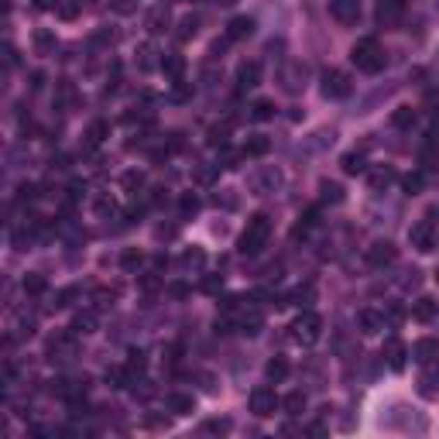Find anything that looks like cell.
<instances>
[{
	"label": "cell",
	"instance_id": "6da1fadb",
	"mask_svg": "<svg viewBox=\"0 0 439 439\" xmlns=\"http://www.w3.org/2000/svg\"><path fill=\"white\" fill-rule=\"evenodd\" d=\"M268 237H271V216L268 213H254L247 220V227L240 230V240H237V251L244 258H254L268 247Z\"/></svg>",
	"mask_w": 439,
	"mask_h": 439
},
{
	"label": "cell",
	"instance_id": "7a4b0ae2",
	"mask_svg": "<svg viewBox=\"0 0 439 439\" xmlns=\"http://www.w3.org/2000/svg\"><path fill=\"white\" fill-rule=\"evenodd\" d=\"M350 62L357 66L360 73H367V76H374V73H381L385 69V48L378 45V38H357L354 41V48H350Z\"/></svg>",
	"mask_w": 439,
	"mask_h": 439
},
{
	"label": "cell",
	"instance_id": "3957f363",
	"mask_svg": "<svg viewBox=\"0 0 439 439\" xmlns=\"http://www.w3.org/2000/svg\"><path fill=\"white\" fill-rule=\"evenodd\" d=\"M80 333H55L52 340H48V347H45V357L52 360V364H69L73 357H80V340H76Z\"/></svg>",
	"mask_w": 439,
	"mask_h": 439
},
{
	"label": "cell",
	"instance_id": "277c9868",
	"mask_svg": "<svg viewBox=\"0 0 439 439\" xmlns=\"http://www.w3.org/2000/svg\"><path fill=\"white\" fill-rule=\"evenodd\" d=\"M322 336V320L316 316V313H299L295 316V322H292V340L295 343H302V347H313L316 340Z\"/></svg>",
	"mask_w": 439,
	"mask_h": 439
},
{
	"label": "cell",
	"instance_id": "5b68a950",
	"mask_svg": "<svg viewBox=\"0 0 439 439\" xmlns=\"http://www.w3.org/2000/svg\"><path fill=\"white\" fill-rule=\"evenodd\" d=\"M320 89H322L326 100H347L354 86H350V76H347V73H340V69H326L322 80H320Z\"/></svg>",
	"mask_w": 439,
	"mask_h": 439
},
{
	"label": "cell",
	"instance_id": "8992f818",
	"mask_svg": "<svg viewBox=\"0 0 439 439\" xmlns=\"http://www.w3.org/2000/svg\"><path fill=\"white\" fill-rule=\"evenodd\" d=\"M281 405V399L275 395V388H268V385H258L254 392H251V412L258 415V419H268V415H275V408Z\"/></svg>",
	"mask_w": 439,
	"mask_h": 439
},
{
	"label": "cell",
	"instance_id": "52a82bcc",
	"mask_svg": "<svg viewBox=\"0 0 439 439\" xmlns=\"http://www.w3.org/2000/svg\"><path fill=\"white\" fill-rule=\"evenodd\" d=\"M408 244L419 251V254H429L433 247H436V223L426 216V220H419L412 230H408Z\"/></svg>",
	"mask_w": 439,
	"mask_h": 439
},
{
	"label": "cell",
	"instance_id": "ba28073f",
	"mask_svg": "<svg viewBox=\"0 0 439 439\" xmlns=\"http://www.w3.org/2000/svg\"><path fill=\"white\" fill-rule=\"evenodd\" d=\"M364 258H367V265L371 268H388V265H395V258H399V251H395V244L392 240H374L367 251H364Z\"/></svg>",
	"mask_w": 439,
	"mask_h": 439
},
{
	"label": "cell",
	"instance_id": "9c48e42d",
	"mask_svg": "<svg viewBox=\"0 0 439 439\" xmlns=\"http://www.w3.org/2000/svg\"><path fill=\"white\" fill-rule=\"evenodd\" d=\"M281 182V172L278 168H258V172H251L247 175V186H251V193H258V196H265V193H275Z\"/></svg>",
	"mask_w": 439,
	"mask_h": 439
},
{
	"label": "cell",
	"instance_id": "30bf717a",
	"mask_svg": "<svg viewBox=\"0 0 439 439\" xmlns=\"http://www.w3.org/2000/svg\"><path fill=\"white\" fill-rule=\"evenodd\" d=\"M381 357H385V364H388L392 371H405V364H408V357H412V350L401 343L399 336H388V340H385Z\"/></svg>",
	"mask_w": 439,
	"mask_h": 439
},
{
	"label": "cell",
	"instance_id": "8fae6325",
	"mask_svg": "<svg viewBox=\"0 0 439 439\" xmlns=\"http://www.w3.org/2000/svg\"><path fill=\"white\" fill-rule=\"evenodd\" d=\"M374 17H378L381 28H399L401 17H405V0H381Z\"/></svg>",
	"mask_w": 439,
	"mask_h": 439
},
{
	"label": "cell",
	"instance_id": "7c38bea8",
	"mask_svg": "<svg viewBox=\"0 0 439 439\" xmlns=\"http://www.w3.org/2000/svg\"><path fill=\"white\" fill-rule=\"evenodd\" d=\"M329 14L340 24H357L360 21V0H329Z\"/></svg>",
	"mask_w": 439,
	"mask_h": 439
},
{
	"label": "cell",
	"instance_id": "4fadbf2b",
	"mask_svg": "<svg viewBox=\"0 0 439 439\" xmlns=\"http://www.w3.org/2000/svg\"><path fill=\"white\" fill-rule=\"evenodd\" d=\"M261 82V62H240L237 66V89L240 93H247V89H254Z\"/></svg>",
	"mask_w": 439,
	"mask_h": 439
},
{
	"label": "cell",
	"instance_id": "5bb4252c",
	"mask_svg": "<svg viewBox=\"0 0 439 439\" xmlns=\"http://www.w3.org/2000/svg\"><path fill=\"white\" fill-rule=\"evenodd\" d=\"M436 357H439V340L436 336H422V340L412 343V360H419V364H433Z\"/></svg>",
	"mask_w": 439,
	"mask_h": 439
},
{
	"label": "cell",
	"instance_id": "9a60e30c",
	"mask_svg": "<svg viewBox=\"0 0 439 439\" xmlns=\"http://www.w3.org/2000/svg\"><path fill=\"white\" fill-rule=\"evenodd\" d=\"M281 86H285L288 93H299V89H306V69H302L299 62H288V66L281 69Z\"/></svg>",
	"mask_w": 439,
	"mask_h": 439
},
{
	"label": "cell",
	"instance_id": "2e32d148",
	"mask_svg": "<svg viewBox=\"0 0 439 439\" xmlns=\"http://www.w3.org/2000/svg\"><path fill=\"white\" fill-rule=\"evenodd\" d=\"M254 35V17H247V14H240V17H230V24H227V41H244Z\"/></svg>",
	"mask_w": 439,
	"mask_h": 439
},
{
	"label": "cell",
	"instance_id": "e0dca14e",
	"mask_svg": "<svg viewBox=\"0 0 439 439\" xmlns=\"http://www.w3.org/2000/svg\"><path fill=\"white\" fill-rule=\"evenodd\" d=\"M165 405H168V412H175V415H193V412H196V399L186 395V392H168Z\"/></svg>",
	"mask_w": 439,
	"mask_h": 439
},
{
	"label": "cell",
	"instance_id": "ac0fdd59",
	"mask_svg": "<svg viewBox=\"0 0 439 439\" xmlns=\"http://www.w3.org/2000/svg\"><path fill=\"white\" fill-rule=\"evenodd\" d=\"M69 329H73V333H80V336L96 333V329H100V316H96V309H82V313H76V320H73Z\"/></svg>",
	"mask_w": 439,
	"mask_h": 439
},
{
	"label": "cell",
	"instance_id": "d6986e66",
	"mask_svg": "<svg viewBox=\"0 0 439 439\" xmlns=\"http://www.w3.org/2000/svg\"><path fill=\"white\" fill-rule=\"evenodd\" d=\"M161 52L151 45V41H144V45H137V69H144V73H151V69H161Z\"/></svg>",
	"mask_w": 439,
	"mask_h": 439
},
{
	"label": "cell",
	"instance_id": "ffe728a7",
	"mask_svg": "<svg viewBox=\"0 0 439 439\" xmlns=\"http://www.w3.org/2000/svg\"><path fill=\"white\" fill-rule=\"evenodd\" d=\"M271 151V137L268 134H251L247 141H244V155L247 158H261V155H268Z\"/></svg>",
	"mask_w": 439,
	"mask_h": 439
},
{
	"label": "cell",
	"instance_id": "44dd1931",
	"mask_svg": "<svg viewBox=\"0 0 439 439\" xmlns=\"http://www.w3.org/2000/svg\"><path fill=\"white\" fill-rule=\"evenodd\" d=\"M161 73H165L172 82H179L182 80V73H186V59L175 55V52H172V55H161Z\"/></svg>",
	"mask_w": 439,
	"mask_h": 439
},
{
	"label": "cell",
	"instance_id": "7402d4cb",
	"mask_svg": "<svg viewBox=\"0 0 439 439\" xmlns=\"http://www.w3.org/2000/svg\"><path fill=\"white\" fill-rule=\"evenodd\" d=\"M419 165H422V172H439V144L436 141H426V144L419 148Z\"/></svg>",
	"mask_w": 439,
	"mask_h": 439
},
{
	"label": "cell",
	"instance_id": "603a6c76",
	"mask_svg": "<svg viewBox=\"0 0 439 439\" xmlns=\"http://www.w3.org/2000/svg\"><path fill=\"white\" fill-rule=\"evenodd\" d=\"M168 21H172L168 7L158 3V7H151V14H148V21H144V24H148V31H151V35H161V31L168 28Z\"/></svg>",
	"mask_w": 439,
	"mask_h": 439
},
{
	"label": "cell",
	"instance_id": "cb8c5ba5",
	"mask_svg": "<svg viewBox=\"0 0 439 439\" xmlns=\"http://www.w3.org/2000/svg\"><path fill=\"white\" fill-rule=\"evenodd\" d=\"M107 137H110V124L107 120H93L89 131H86V148H100Z\"/></svg>",
	"mask_w": 439,
	"mask_h": 439
},
{
	"label": "cell",
	"instance_id": "d4e9b609",
	"mask_svg": "<svg viewBox=\"0 0 439 439\" xmlns=\"http://www.w3.org/2000/svg\"><path fill=\"white\" fill-rule=\"evenodd\" d=\"M357 326H360V333H381L385 329V316L364 309V313H357Z\"/></svg>",
	"mask_w": 439,
	"mask_h": 439
},
{
	"label": "cell",
	"instance_id": "484cf974",
	"mask_svg": "<svg viewBox=\"0 0 439 439\" xmlns=\"http://www.w3.org/2000/svg\"><path fill=\"white\" fill-rule=\"evenodd\" d=\"M265 378L271 381V385H281L285 378H288V360L285 357H271L265 364Z\"/></svg>",
	"mask_w": 439,
	"mask_h": 439
},
{
	"label": "cell",
	"instance_id": "4316f807",
	"mask_svg": "<svg viewBox=\"0 0 439 439\" xmlns=\"http://www.w3.org/2000/svg\"><path fill=\"white\" fill-rule=\"evenodd\" d=\"M316 227H320V209H306V213L299 216V227H295V240L309 237V234H313Z\"/></svg>",
	"mask_w": 439,
	"mask_h": 439
},
{
	"label": "cell",
	"instance_id": "83f0119b",
	"mask_svg": "<svg viewBox=\"0 0 439 439\" xmlns=\"http://www.w3.org/2000/svg\"><path fill=\"white\" fill-rule=\"evenodd\" d=\"M436 313H439V306L433 302V299H426V295L412 306V316H415L419 322H433V320H436Z\"/></svg>",
	"mask_w": 439,
	"mask_h": 439
},
{
	"label": "cell",
	"instance_id": "f1b7e54d",
	"mask_svg": "<svg viewBox=\"0 0 439 439\" xmlns=\"http://www.w3.org/2000/svg\"><path fill=\"white\" fill-rule=\"evenodd\" d=\"M415 110H412V107H395V110H392V127H399V131H412V127H415Z\"/></svg>",
	"mask_w": 439,
	"mask_h": 439
},
{
	"label": "cell",
	"instance_id": "f546056e",
	"mask_svg": "<svg viewBox=\"0 0 439 439\" xmlns=\"http://www.w3.org/2000/svg\"><path fill=\"white\" fill-rule=\"evenodd\" d=\"M340 165H343V172H347V175H364V172H367V161H364V155H360V151L343 155V161H340Z\"/></svg>",
	"mask_w": 439,
	"mask_h": 439
},
{
	"label": "cell",
	"instance_id": "4dcf8cb0",
	"mask_svg": "<svg viewBox=\"0 0 439 439\" xmlns=\"http://www.w3.org/2000/svg\"><path fill=\"white\" fill-rule=\"evenodd\" d=\"M202 265H206V254H202L200 247H189V251L182 254V268H186V271H200Z\"/></svg>",
	"mask_w": 439,
	"mask_h": 439
},
{
	"label": "cell",
	"instance_id": "1f68e13d",
	"mask_svg": "<svg viewBox=\"0 0 439 439\" xmlns=\"http://www.w3.org/2000/svg\"><path fill=\"white\" fill-rule=\"evenodd\" d=\"M320 200L322 202H333V206H336V202H343V186H340V182H322V186H320Z\"/></svg>",
	"mask_w": 439,
	"mask_h": 439
},
{
	"label": "cell",
	"instance_id": "d6a6232c",
	"mask_svg": "<svg viewBox=\"0 0 439 439\" xmlns=\"http://www.w3.org/2000/svg\"><path fill=\"white\" fill-rule=\"evenodd\" d=\"M275 117V103L271 100H254L251 103V120H271Z\"/></svg>",
	"mask_w": 439,
	"mask_h": 439
},
{
	"label": "cell",
	"instance_id": "836d02e7",
	"mask_svg": "<svg viewBox=\"0 0 439 439\" xmlns=\"http://www.w3.org/2000/svg\"><path fill=\"white\" fill-rule=\"evenodd\" d=\"M35 48H38V55H55V35L52 31H35Z\"/></svg>",
	"mask_w": 439,
	"mask_h": 439
},
{
	"label": "cell",
	"instance_id": "e575fe53",
	"mask_svg": "<svg viewBox=\"0 0 439 439\" xmlns=\"http://www.w3.org/2000/svg\"><path fill=\"white\" fill-rule=\"evenodd\" d=\"M281 408H285L288 415H302V408H306V395H302V392H292L288 399L281 401Z\"/></svg>",
	"mask_w": 439,
	"mask_h": 439
},
{
	"label": "cell",
	"instance_id": "d590c367",
	"mask_svg": "<svg viewBox=\"0 0 439 439\" xmlns=\"http://www.w3.org/2000/svg\"><path fill=\"white\" fill-rule=\"evenodd\" d=\"M200 196L196 193H182V200H179V209H182V216H196L200 213Z\"/></svg>",
	"mask_w": 439,
	"mask_h": 439
},
{
	"label": "cell",
	"instance_id": "8d00e7d4",
	"mask_svg": "<svg viewBox=\"0 0 439 439\" xmlns=\"http://www.w3.org/2000/svg\"><path fill=\"white\" fill-rule=\"evenodd\" d=\"M196 31H200V17H182V21H179V31H175V35H179V41H189L193 35H196Z\"/></svg>",
	"mask_w": 439,
	"mask_h": 439
},
{
	"label": "cell",
	"instance_id": "74e56055",
	"mask_svg": "<svg viewBox=\"0 0 439 439\" xmlns=\"http://www.w3.org/2000/svg\"><path fill=\"white\" fill-rule=\"evenodd\" d=\"M388 182H395V172H392V168H374V172H371V189H385Z\"/></svg>",
	"mask_w": 439,
	"mask_h": 439
},
{
	"label": "cell",
	"instance_id": "f35d334b",
	"mask_svg": "<svg viewBox=\"0 0 439 439\" xmlns=\"http://www.w3.org/2000/svg\"><path fill=\"white\" fill-rule=\"evenodd\" d=\"M202 433L206 436H223V433H230V419H209V422H202Z\"/></svg>",
	"mask_w": 439,
	"mask_h": 439
},
{
	"label": "cell",
	"instance_id": "ab89813d",
	"mask_svg": "<svg viewBox=\"0 0 439 439\" xmlns=\"http://www.w3.org/2000/svg\"><path fill=\"white\" fill-rule=\"evenodd\" d=\"M45 288H48L45 275H24V292H28V295H41Z\"/></svg>",
	"mask_w": 439,
	"mask_h": 439
},
{
	"label": "cell",
	"instance_id": "60d3db41",
	"mask_svg": "<svg viewBox=\"0 0 439 439\" xmlns=\"http://www.w3.org/2000/svg\"><path fill=\"white\" fill-rule=\"evenodd\" d=\"M73 299H80V288H62V292H55V309H66V306H73Z\"/></svg>",
	"mask_w": 439,
	"mask_h": 439
},
{
	"label": "cell",
	"instance_id": "b9f144b4",
	"mask_svg": "<svg viewBox=\"0 0 439 439\" xmlns=\"http://www.w3.org/2000/svg\"><path fill=\"white\" fill-rule=\"evenodd\" d=\"M401 186H405V193H408V196L422 193V172H412V175H405V179H401Z\"/></svg>",
	"mask_w": 439,
	"mask_h": 439
},
{
	"label": "cell",
	"instance_id": "7bdbcfd3",
	"mask_svg": "<svg viewBox=\"0 0 439 439\" xmlns=\"http://www.w3.org/2000/svg\"><path fill=\"white\" fill-rule=\"evenodd\" d=\"M31 333H35V316H17L14 336H31Z\"/></svg>",
	"mask_w": 439,
	"mask_h": 439
},
{
	"label": "cell",
	"instance_id": "ee69618b",
	"mask_svg": "<svg viewBox=\"0 0 439 439\" xmlns=\"http://www.w3.org/2000/svg\"><path fill=\"white\" fill-rule=\"evenodd\" d=\"M76 14H80V3H76V0H66V3H59V17H62V21H73Z\"/></svg>",
	"mask_w": 439,
	"mask_h": 439
},
{
	"label": "cell",
	"instance_id": "f6af8a7d",
	"mask_svg": "<svg viewBox=\"0 0 439 439\" xmlns=\"http://www.w3.org/2000/svg\"><path fill=\"white\" fill-rule=\"evenodd\" d=\"M216 172H220V165H213V168H200V172H196V182H200V186H209V182L216 179Z\"/></svg>",
	"mask_w": 439,
	"mask_h": 439
},
{
	"label": "cell",
	"instance_id": "bcb514c9",
	"mask_svg": "<svg viewBox=\"0 0 439 439\" xmlns=\"http://www.w3.org/2000/svg\"><path fill=\"white\" fill-rule=\"evenodd\" d=\"M141 182H144V175H141V172H127V175H124V186H127V189H137Z\"/></svg>",
	"mask_w": 439,
	"mask_h": 439
},
{
	"label": "cell",
	"instance_id": "7dc6e473",
	"mask_svg": "<svg viewBox=\"0 0 439 439\" xmlns=\"http://www.w3.org/2000/svg\"><path fill=\"white\" fill-rule=\"evenodd\" d=\"M419 271H415V268H412V271H405V275H401V288H415V285H419Z\"/></svg>",
	"mask_w": 439,
	"mask_h": 439
},
{
	"label": "cell",
	"instance_id": "c3c4849f",
	"mask_svg": "<svg viewBox=\"0 0 439 439\" xmlns=\"http://www.w3.org/2000/svg\"><path fill=\"white\" fill-rule=\"evenodd\" d=\"M137 265H141V254H137V251H127V254H124V268H137Z\"/></svg>",
	"mask_w": 439,
	"mask_h": 439
},
{
	"label": "cell",
	"instance_id": "681fc988",
	"mask_svg": "<svg viewBox=\"0 0 439 439\" xmlns=\"http://www.w3.org/2000/svg\"><path fill=\"white\" fill-rule=\"evenodd\" d=\"M220 285H223V278H216V275H209V278L202 281V288H206V292H216Z\"/></svg>",
	"mask_w": 439,
	"mask_h": 439
},
{
	"label": "cell",
	"instance_id": "f907efd6",
	"mask_svg": "<svg viewBox=\"0 0 439 439\" xmlns=\"http://www.w3.org/2000/svg\"><path fill=\"white\" fill-rule=\"evenodd\" d=\"M306 433H309V436H326V426H322V422H313V426H306Z\"/></svg>",
	"mask_w": 439,
	"mask_h": 439
},
{
	"label": "cell",
	"instance_id": "816d5d0a",
	"mask_svg": "<svg viewBox=\"0 0 439 439\" xmlns=\"http://www.w3.org/2000/svg\"><path fill=\"white\" fill-rule=\"evenodd\" d=\"M429 107H433V114L439 117V89H429Z\"/></svg>",
	"mask_w": 439,
	"mask_h": 439
},
{
	"label": "cell",
	"instance_id": "f5cc1de1",
	"mask_svg": "<svg viewBox=\"0 0 439 439\" xmlns=\"http://www.w3.org/2000/svg\"><path fill=\"white\" fill-rule=\"evenodd\" d=\"M35 7L38 10H52V7H59V0H35Z\"/></svg>",
	"mask_w": 439,
	"mask_h": 439
},
{
	"label": "cell",
	"instance_id": "db71d44e",
	"mask_svg": "<svg viewBox=\"0 0 439 439\" xmlns=\"http://www.w3.org/2000/svg\"><path fill=\"white\" fill-rule=\"evenodd\" d=\"M41 82H45V76H41V73H35V76H31V89H35V93L41 89Z\"/></svg>",
	"mask_w": 439,
	"mask_h": 439
},
{
	"label": "cell",
	"instance_id": "11a10c76",
	"mask_svg": "<svg viewBox=\"0 0 439 439\" xmlns=\"http://www.w3.org/2000/svg\"><path fill=\"white\" fill-rule=\"evenodd\" d=\"M216 3H220V7H234L237 0H216Z\"/></svg>",
	"mask_w": 439,
	"mask_h": 439
},
{
	"label": "cell",
	"instance_id": "9f6ffc18",
	"mask_svg": "<svg viewBox=\"0 0 439 439\" xmlns=\"http://www.w3.org/2000/svg\"><path fill=\"white\" fill-rule=\"evenodd\" d=\"M436 281H439V271H436Z\"/></svg>",
	"mask_w": 439,
	"mask_h": 439
}]
</instances>
